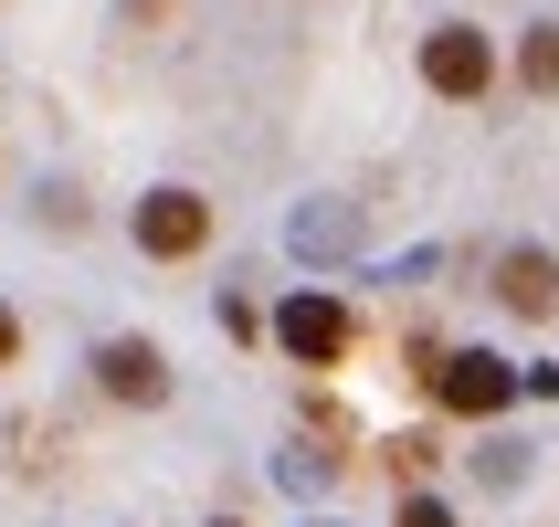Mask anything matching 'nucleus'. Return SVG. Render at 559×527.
Segmentation results:
<instances>
[{"label": "nucleus", "mask_w": 559, "mask_h": 527, "mask_svg": "<svg viewBox=\"0 0 559 527\" xmlns=\"http://www.w3.org/2000/svg\"><path fill=\"white\" fill-rule=\"evenodd\" d=\"M127 11H138V22H169V0H127Z\"/></svg>", "instance_id": "obj_11"}, {"label": "nucleus", "mask_w": 559, "mask_h": 527, "mask_svg": "<svg viewBox=\"0 0 559 527\" xmlns=\"http://www.w3.org/2000/svg\"><path fill=\"white\" fill-rule=\"evenodd\" d=\"M296 243H307V253H338L348 243V212H307V221H296Z\"/></svg>", "instance_id": "obj_8"}, {"label": "nucleus", "mask_w": 559, "mask_h": 527, "mask_svg": "<svg viewBox=\"0 0 559 527\" xmlns=\"http://www.w3.org/2000/svg\"><path fill=\"white\" fill-rule=\"evenodd\" d=\"M391 527H454V506H443V496H402V517H391Z\"/></svg>", "instance_id": "obj_9"}, {"label": "nucleus", "mask_w": 559, "mask_h": 527, "mask_svg": "<svg viewBox=\"0 0 559 527\" xmlns=\"http://www.w3.org/2000/svg\"><path fill=\"white\" fill-rule=\"evenodd\" d=\"M275 338H285V359H296V370H338L359 327H348L338 296H317V285H307V296H285V307H275Z\"/></svg>", "instance_id": "obj_2"}, {"label": "nucleus", "mask_w": 559, "mask_h": 527, "mask_svg": "<svg viewBox=\"0 0 559 527\" xmlns=\"http://www.w3.org/2000/svg\"><path fill=\"white\" fill-rule=\"evenodd\" d=\"M518 85L559 95V22H528V43H518Z\"/></svg>", "instance_id": "obj_7"}, {"label": "nucleus", "mask_w": 559, "mask_h": 527, "mask_svg": "<svg viewBox=\"0 0 559 527\" xmlns=\"http://www.w3.org/2000/svg\"><path fill=\"white\" fill-rule=\"evenodd\" d=\"M212 243V201L201 190H148L138 201V253H158V264H180V253Z\"/></svg>", "instance_id": "obj_3"}, {"label": "nucleus", "mask_w": 559, "mask_h": 527, "mask_svg": "<svg viewBox=\"0 0 559 527\" xmlns=\"http://www.w3.org/2000/svg\"><path fill=\"white\" fill-rule=\"evenodd\" d=\"M95 391H106V402H169V359H158L148 338H106L95 348Z\"/></svg>", "instance_id": "obj_5"}, {"label": "nucleus", "mask_w": 559, "mask_h": 527, "mask_svg": "<svg viewBox=\"0 0 559 527\" xmlns=\"http://www.w3.org/2000/svg\"><path fill=\"white\" fill-rule=\"evenodd\" d=\"M497 307L507 316H559V253H538V243L497 253Z\"/></svg>", "instance_id": "obj_6"}, {"label": "nucleus", "mask_w": 559, "mask_h": 527, "mask_svg": "<svg viewBox=\"0 0 559 527\" xmlns=\"http://www.w3.org/2000/svg\"><path fill=\"white\" fill-rule=\"evenodd\" d=\"M423 85H433V95H486V85H497V53H486V32H475V22L423 32Z\"/></svg>", "instance_id": "obj_4"}, {"label": "nucleus", "mask_w": 559, "mask_h": 527, "mask_svg": "<svg viewBox=\"0 0 559 527\" xmlns=\"http://www.w3.org/2000/svg\"><path fill=\"white\" fill-rule=\"evenodd\" d=\"M222 527H233V517H222Z\"/></svg>", "instance_id": "obj_12"}, {"label": "nucleus", "mask_w": 559, "mask_h": 527, "mask_svg": "<svg viewBox=\"0 0 559 527\" xmlns=\"http://www.w3.org/2000/svg\"><path fill=\"white\" fill-rule=\"evenodd\" d=\"M423 380H433V402L465 411V422H497V411L518 402V370H507L497 348H454V359H433Z\"/></svg>", "instance_id": "obj_1"}, {"label": "nucleus", "mask_w": 559, "mask_h": 527, "mask_svg": "<svg viewBox=\"0 0 559 527\" xmlns=\"http://www.w3.org/2000/svg\"><path fill=\"white\" fill-rule=\"evenodd\" d=\"M11 359H22V316L0 307V370H11Z\"/></svg>", "instance_id": "obj_10"}]
</instances>
